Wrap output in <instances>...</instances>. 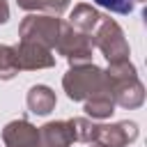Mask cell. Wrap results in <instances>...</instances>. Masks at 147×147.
Here are the masks:
<instances>
[{
    "label": "cell",
    "mask_w": 147,
    "mask_h": 147,
    "mask_svg": "<svg viewBox=\"0 0 147 147\" xmlns=\"http://www.w3.org/2000/svg\"><path fill=\"white\" fill-rule=\"evenodd\" d=\"M62 87L71 101H87L99 94H110L106 71L92 62L69 67V71L62 76Z\"/></svg>",
    "instance_id": "1"
},
{
    "label": "cell",
    "mask_w": 147,
    "mask_h": 147,
    "mask_svg": "<svg viewBox=\"0 0 147 147\" xmlns=\"http://www.w3.org/2000/svg\"><path fill=\"white\" fill-rule=\"evenodd\" d=\"M92 46H96L101 51V55L110 62H122V60H129L131 55V48H129V41L124 37V30L119 28V23L115 18H106L101 16L96 30L92 32Z\"/></svg>",
    "instance_id": "2"
},
{
    "label": "cell",
    "mask_w": 147,
    "mask_h": 147,
    "mask_svg": "<svg viewBox=\"0 0 147 147\" xmlns=\"http://www.w3.org/2000/svg\"><path fill=\"white\" fill-rule=\"evenodd\" d=\"M60 25H62V18H57V16H51V14H28L21 21V25H18V37H21V41L39 44V46L53 51L55 44H57Z\"/></svg>",
    "instance_id": "3"
},
{
    "label": "cell",
    "mask_w": 147,
    "mask_h": 147,
    "mask_svg": "<svg viewBox=\"0 0 147 147\" xmlns=\"http://www.w3.org/2000/svg\"><path fill=\"white\" fill-rule=\"evenodd\" d=\"M55 51H57V55H62L71 67H78V64H90V62H92V51H94V46H92V39H90L87 34L74 30L69 23L62 21Z\"/></svg>",
    "instance_id": "4"
},
{
    "label": "cell",
    "mask_w": 147,
    "mask_h": 147,
    "mask_svg": "<svg viewBox=\"0 0 147 147\" xmlns=\"http://www.w3.org/2000/svg\"><path fill=\"white\" fill-rule=\"evenodd\" d=\"M138 138V124L136 122H113V124H96L94 142L103 147H129Z\"/></svg>",
    "instance_id": "5"
},
{
    "label": "cell",
    "mask_w": 147,
    "mask_h": 147,
    "mask_svg": "<svg viewBox=\"0 0 147 147\" xmlns=\"http://www.w3.org/2000/svg\"><path fill=\"white\" fill-rule=\"evenodd\" d=\"M16 53V62L21 71H37V69H51L55 67V55L53 51L39 46V44H30V41H18L14 46Z\"/></svg>",
    "instance_id": "6"
},
{
    "label": "cell",
    "mask_w": 147,
    "mask_h": 147,
    "mask_svg": "<svg viewBox=\"0 0 147 147\" xmlns=\"http://www.w3.org/2000/svg\"><path fill=\"white\" fill-rule=\"evenodd\" d=\"M5 147H39V129L28 119H11L2 129Z\"/></svg>",
    "instance_id": "7"
},
{
    "label": "cell",
    "mask_w": 147,
    "mask_h": 147,
    "mask_svg": "<svg viewBox=\"0 0 147 147\" xmlns=\"http://www.w3.org/2000/svg\"><path fill=\"white\" fill-rule=\"evenodd\" d=\"M110 96H113L115 106L136 110L145 103V85L140 83V78H129V80L110 85Z\"/></svg>",
    "instance_id": "8"
},
{
    "label": "cell",
    "mask_w": 147,
    "mask_h": 147,
    "mask_svg": "<svg viewBox=\"0 0 147 147\" xmlns=\"http://www.w3.org/2000/svg\"><path fill=\"white\" fill-rule=\"evenodd\" d=\"M74 133L69 119H55L39 126V147H71Z\"/></svg>",
    "instance_id": "9"
},
{
    "label": "cell",
    "mask_w": 147,
    "mask_h": 147,
    "mask_svg": "<svg viewBox=\"0 0 147 147\" xmlns=\"http://www.w3.org/2000/svg\"><path fill=\"white\" fill-rule=\"evenodd\" d=\"M99 21H101V14H99L92 5L80 2V5H76V7L71 9V14H69V21H67V23H69L74 30H78V32H83V34L92 37V32L96 30Z\"/></svg>",
    "instance_id": "10"
},
{
    "label": "cell",
    "mask_w": 147,
    "mask_h": 147,
    "mask_svg": "<svg viewBox=\"0 0 147 147\" xmlns=\"http://www.w3.org/2000/svg\"><path fill=\"white\" fill-rule=\"evenodd\" d=\"M25 103H28V110L30 113H34V115H48L55 108L57 96H55V92L48 85H32L28 90Z\"/></svg>",
    "instance_id": "11"
},
{
    "label": "cell",
    "mask_w": 147,
    "mask_h": 147,
    "mask_svg": "<svg viewBox=\"0 0 147 147\" xmlns=\"http://www.w3.org/2000/svg\"><path fill=\"white\" fill-rule=\"evenodd\" d=\"M83 110L92 117V119H106L115 113V101L110 94H99V96H92L87 101H83Z\"/></svg>",
    "instance_id": "12"
},
{
    "label": "cell",
    "mask_w": 147,
    "mask_h": 147,
    "mask_svg": "<svg viewBox=\"0 0 147 147\" xmlns=\"http://www.w3.org/2000/svg\"><path fill=\"white\" fill-rule=\"evenodd\" d=\"M71 133H74V142H94L96 136V124L87 117H71Z\"/></svg>",
    "instance_id": "13"
},
{
    "label": "cell",
    "mask_w": 147,
    "mask_h": 147,
    "mask_svg": "<svg viewBox=\"0 0 147 147\" xmlns=\"http://www.w3.org/2000/svg\"><path fill=\"white\" fill-rule=\"evenodd\" d=\"M18 62H16V53L14 46L0 44V80H9L18 74Z\"/></svg>",
    "instance_id": "14"
},
{
    "label": "cell",
    "mask_w": 147,
    "mask_h": 147,
    "mask_svg": "<svg viewBox=\"0 0 147 147\" xmlns=\"http://www.w3.org/2000/svg\"><path fill=\"white\" fill-rule=\"evenodd\" d=\"M92 2L113 14H131L136 7V0H92Z\"/></svg>",
    "instance_id": "15"
},
{
    "label": "cell",
    "mask_w": 147,
    "mask_h": 147,
    "mask_svg": "<svg viewBox=\"0 0 147 147\" xmlns=\"http://www.w3.org/2000/svg\"><path fill=\"white\" fill-rule=\"evenodd\" d=\"M71 0H39V11H46L51 16H60Z\"/></svg>",
    "instance_id": "16"
},
{
    "label": "cell",
    "mask_w": 147,
    "mask_h": 147,
    "mask_svg": "<svg viewBox=\"0 0 147 147\" xmlns=\"http://www.w3.org/2000/svg\"><path fill=\"white\" fill-rule=\"evenodd\" d=\"M16 5H18L21 9H25V11H30V14H34V11H39V0H16Z\"/></svg>",
    "instance_id": "17"
},
{
    "label": "cell",
    "mask_w": 147,
    "mask_h": 147,
    "mask_svg": "<svg viewBox=\"0 0 147 147\" xmlns=\"http://www.w3.org/2000/svg\"><path fill=\"white\" fill-rule=\"evenodd\" d=\"M7 21H9V5H7V0H0V25Z\"/></svg>",
    "instance_id": "18"
},
{
    "label": "cell",
    "mask_w": 147,
    "mask_h": 147,
    "mask_svg": "<svg viewBox=\"0 0 147 147\" xmlns=\"http://www.w3.org/2000/svg\"><path fill=\"white\" fill-rule=\"evenodd\" d=\"M90 147H103V145H99V142H90Z\"/></svg>",
    "instance_id": "19"
},
{
    "label": "cell",
    "mask_w": 147,
    "mask_h": 147,
    "mask_svg": "<svg viewBox=\"0 0 147 147\" xmlns=\"http://www.w3.org/2000/svg\"><path fill=\"white\" fill-rule=\"evenodd\" d=\"M136 2H145V0H136Z\"/></svg>",
    "instance_id": "20"
}]
</instances>
